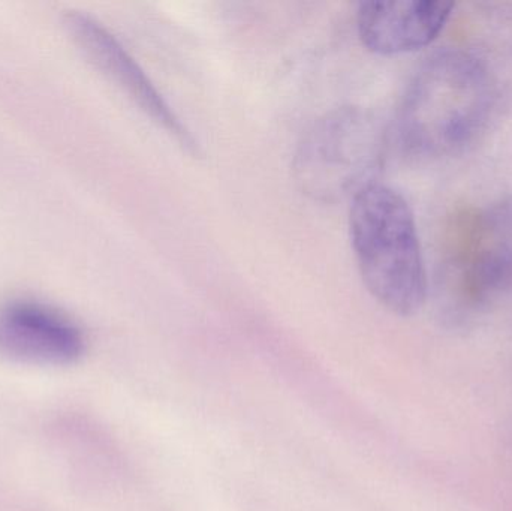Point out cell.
I'll use <instances>...</instances> for the list:
<instances>
[{
  "mask_svg": "<svg viewBox=\"0 0 512 511\" xmlns=\"http://www.w3.org/2000/svg\"><path fill=\"white\" fill-rule=\"evenodd\" d=\"M349 231L361 278L376 302L399 317L417 314L429 284L408 201L388 186H369L352 200Z\"/></svg>",
  "mask_w": 512,
  "mask_h": 511,
  "instance_id": "1",
  "label": "cell"
},
{
  "mask_svg": "<svg viewBox=\"0 0 512 511\" xmlns=\"http://www.w3.org/2000/svg\"><path fill=\"white\" fill-rule=\"evenodd\" d=\"M381 131L367 111L340 107L319 117L295 153V182L319 203L354 200L375 185Z\"/></svg>",
  "mask_w": 512,
  "mask_h": 511,
  "instance_id": "2",
  "label": "cell"
},
{
  "mask_svg": "<svg viewBox=\"0 0 512 511\" xmlns=\"http://www.w3.org/2000/svg\"><path fill=\"white\" fill-rule=\"evenodd\" d=\"M66 27L89 62L119 87L147 117L174 138L183 150L200 155V144L195 141L185 123L167 104L137 60L117 41L116 36L105 29L95 18L80 12L66 17Z\"/></svg>",
  "mask_w": 512,
  "mask_h": 511,
  "instance_id": "3",
  "label": "cell"
},
{
  "mask_svg": "<svg viewBox=\"0 0 512 511\" xmlns=\"http://www.w3.org/2000/svg\"><path fill=\"white\" fill-rule=\"evenodd\" d=\"M86 350L77 324L47 306L17 302L0 311V354L38 365H71Z\"/></svg>",
  "mask_w": 512,
  "mask_h": 511,
  "instance_id": "4",
  "label": "cell"
},
{
  "mask_svg": "<svg viewBox=\"0 0 512 511\" xmlns=\"http://www.w3.org/2000/svg\"><path fill=\"white\" fill-rule=\"evenodd\" d=\"M453 3L430 0L363 2L357 27L361 42L373 53L393 56L432 44L453 14Z\"/></svg>",
  "mask_w": 512,
  "mask_h": 511,
  "instance_id": "5",
  "label": "cell"
}]
</instances>
